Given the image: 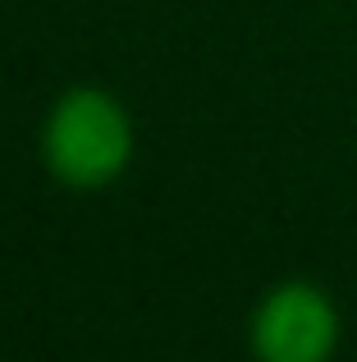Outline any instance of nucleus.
I'll return each instance as SVG.
<instances>
[{
    "label": "nucleus",
    "instance_id": "f257e3e1",
    "mask_svg": "<svg viewBox=\"0 0 357 362\" xmlns=\"http://www.w3.org/2000/svg\"><path fill=\"white\" fill-rule=\"evenodd\" d=\"M133 147L138 133L128 106L97 83L60 92L42 119V160L55 184L73 193H97L124 179V170L133 165Z\"/></svg>",
    "mask_w": 357,
    "mask_h": 362
},
{
    "label": "nucleus",
    "instance_id": "f03ea898",
    "mask_svg": "<svg viewBox=\"0 0 357 362\" xmlns=\"http://www.w3.org/2000/svg\"><path fill=\"white\" fill-rule=\"evenodd\" d=\"M344 321L316 280H279L257 298L248 344L257 362H330Z\"/></svg>",
    "mask_w": 357,
    "mask_h": 362
}]
</instances>
